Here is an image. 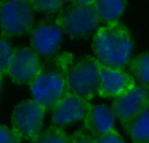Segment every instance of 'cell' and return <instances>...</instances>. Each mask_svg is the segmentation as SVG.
<instances>
[{"label":"cell","mask_w":149,"mask_h":143,"mask_svg":"<svg viewBox=\"0 0 149 143\" xmlns=\"http://www.w3.org/2000/svg\"><path fill=\"white\" fill-rule=\"evenodd\" d=\"M124 127L133 143H149V106Z\"/></svg>","instance_id":"cell-13"},{"label":"cell","mask_w":149,"mask_h":143,"mask_svg":"<svg viewBox=\"0 0 149 143\" xmlns=\"http://www.w3.org/2000/svg\"><path fill=\"white\" fill-rule=\"evenodd\" d=\"M83 129L93 138L115 130L116 116L112 108L106 105L89 104L86 116L83 120Z\"/></svg>","instance_id":"cell-12"},{"label":"cell","mask_w":149,"mask_h":143,"mask_svg":"<svg viewBox=\"0 0 149 143\" xmlns=\"http://www.w3.org/2000/svg\"><path fill=\"white\" fill-rule=\"evenodd\" d=\"M35 24V10L31 1H0V38L20 37L30 33Z\"/></svg>","instance_id":"cell-5"},{"label":"cell","mask_w":149,"mask_h":143,"mask_svg":"<svg viewBox=\"0 0 149 143\" xmlns=\"http://www.w3.org/2000/svg\"><path fill=\"white\" fill-rule=\"evenodd\" d=\"M13 49L14 48L12 47L9 40L0 38V76L1 77L7 75Z\"/></svg>","instance_id":"cell-18"},{"label":"cell","mask_w":149,"mask_h":143,"mask_svg":"<svg viewBox=\"0 0 149 143\" xmlns=\"http://www.w3.org/2000/svg\"><path fill=\"white\" fill-rule=\"evenodd\" d=\"M56 20L63 33L70 39L88 37L100 22L93 7V0L69 2L58 13Z\"/></svg>","instance_id":"cell-3"},{"label":"cell","mask_w":149,"mask_h":143,"mask_svg":"<svg viewBox=\"0 0 149 143\" xmlns=\"http://www.w3.org/2000/svg\"><path fill=\"white\" fill-rule=\"evenodd\" d=\"M46 110L33 98H28L15 105L11 113V128L22 140L31 141L44 128Z\"/></svg>","instance_id":"cell-6"},{"label":"cell","mask_w":149,"mask_h":143,"mask_svg":"<svg viewBox=\"0 0 149 143\" xmlns=\"http://www.w3.org/2000/svg\"><path fill=\"white\" fill-rule=\"evenodd\" d=\"M129 68L134 79L149 89V52L138 54L132 58Z\"/></svg>","instance_id":"cell-15"},{"label":"cell","mask_w":149,"mask_h":143,"mask_svg":"<svg viewBox=\"0 0 149 143\" xmlns=\"http://www.w3.org/2000/svg\"><path fill=\"white\" fill-rule=\"evenodd\" d=\"M70 143H94V138L84 129H78L70 135Z\"/></svg>","instance_id":"cell-21"},{"label":"cell","mask_w":149,"mask_h":143,"mask_svg":"<svg viewBox=\"0 0 149 143\" xmlns=\"http://www.w3.org/2000/svg\"><path fill=\"white\" fill-rule=\"evenodd\" d=\"M2 79H3V77L0 76V90H1V85H2Z\"/></svg>","instance_id":"cell-22"},{"label":"cell","mask_w":149,"mask_h":143,"mask_svg":"<svg viewBox=\"0 0 149 143\" xmlns=\"http://www.w3.org/2000/svg\"><path fill=\"white\" fill-rule=\"evenodd\" d=\"M0 143H22V139L12 128L0 125Z\"/></svg>","instance_id":"cell-19"},{"label":"cell","mask_w":149,"mask_h":143,"mask_svg":"<svg viewBox=\"0 0 149 143\" xmlns=\"http://www.w3.org/2000/svg\"><path fill=\"white\" fill-rule=\"evenodd\" d=\"M136 84L137 83L134 77L124 71V69L112 68L102 65L97 96L104 98H116Z\"/></svg>","instance_id":"cell-11"},{"label":"cell","mask_w":149,"mask_h":143,"mask_svg":"<svg viewBox=\"0 0 149 143\" xmlns=\"http://www.w3.org/2000/svg\"><path fill=\"white\" fill-rule=\"evenodd\" d=\"M149 106V89L136 84L114 98L112 110L123 126H126Z\"/></svg>","instance_id":"cell-9"},{"label":"cell","mask_w":149,"mask_h":143,"mask_svg":"<svg viewBox=\"0 0 149 143\" xmlns=\"http://www.w3.org/2000/svg\"><path fill=\"white\" fill-rule=\"evenodd\" d=\"M41 67V56L31 46H19L13 49L7 76L15 84H30Z\"/></svg>","instance_id":"cell-8"},{"label":"cell","mask_w":149,"mask_h":143,"mask_svg":"<svg viewBox=\"0 0 149 143\" xmlns=\"http://www.w3.org/2000/svg\"><path fill=\"white\" fill-rule=\"evenodd\" d=\"M94 143H125L122 136L116 129L112 132L94 138Z\"/></svg>","instance_id":"cell-20"},{"label":"cell","mask_w":149,"mask_h":143,"mask_svg":"<svg viewBox=\"0 0 149 143\" xmlns=\"http://www.w3.org/2000/svg\"><path fill=\"white\" fill-rule=\"evenodd\" d=\"M92 49L102 65L124 69L131 60L133 49L131 33L127 27L120 22L106 24L94 33Z\"/></svg>","instance_id":"cell-2"},{"label":"cell","mask_w":149,"mask_h":143,"mask_svg":"<svg viewBox=\"0 0 149 143\" xmlns=\"http://www.w3.org/2000/svg\"><path fill=\"white\" fill-rule=\"evenodd\" d=\"M29 143H70V135H68L63 128L52 125L43 130Z\"/></svg>","instance_id":"cell-16"},{"label":"cell","mask_w":149,"mask_h":143,"mask_svg":"<svg viewBox=\"0 0 149 143\" xmlns=\"http://www.w3.org/2000/svg\"><path fill=\"white\" fill-rule=\"evenodd\" d=\"M89 104L90 102L68 91L51 110L52 125L63 128L76 122L83 121Z\"/></svg>","instance_id":"cell-10"},{"label":"cell","mask_w":149,"mask_h":143,"mask_svg":"<svg viewBox=\"0 0 149 143\" xmlns=\"http://www.w3.org/2000/svg\"><path fill=\"white\" fill-rule=\"evenodd\" d=\"M63 31L55 18H45L35 22L30 33L31 47L44 57H53L62 43Z\"/></svg>","instance_id":"cell-7"},{"label":"cell","mask_w":149,"mask_h":143,"mask_svg":"<svg viewBox=\"0 0 149 143\" xmlns=\"http://www.w3.org/2000/svg\"><path fill=\"white\" fill-rule=\"evenodd\" d=\"M71 53H62L42 62L40 72L29 84L33 98L46 110H52L68 92L67 71L72 63Z\"/></svg>","instance_id":"cell-1"},{"label":"cell","mask_w":149,"mask_h":143,"mask_svg":"<svg viewBox=\"0 0 149 143\" xmlns=\"http://www.w3.org/2000/svg\"><path fill=\"white\" fill-rule=\"evenodd\" d=\"M31 4L35 11L44 14L60 13L65 6V2L62 0H33Z\"/></svg>","instance_id":"cell-17"},{"label":"cell","mask_w":149,"mask_h":143,"mask_svg":"<svg viewBox=\"0 0 149 143\" xmlns=\"http://www.w3.org/2000/svg\"><path fill=\"white\" fill-rule=\"evenodd\" d=\"M102 66L100 61L92 56L73 60L67 71L68 91L90 102L97 96Z\"/></svg>","instance_id":"cell-4"},{"label":"cell","mask_w":149,"mask_h":143,"mask_svg":"<svg viewBox=\"0 0 149 143\" xmlns=\"http://www.w3.org/2000/svg\"><path fill=\"white\" fill-rule=\"evenodd\" d=\"M126 2L119 0H97L93 1V7L98 17L107 24L118 22L125 9Z\"/></svg>","instance_id":"cell-14"}]
</instances>
